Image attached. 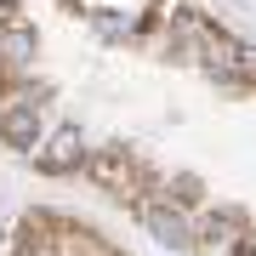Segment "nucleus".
<instances>
[{
	"instance_id": "nucleus-1",
	"label": "nucleus",
	"mask_w": 256,
	"mask_h": 256,
	"mask_svg": "<svg viewBox=\"0 0 256 256\" xmlns=\"http://www.w3.org/2000/svg\"><path fill=\"white\" fill-rule=\"evenodd\" d=\"M205 63L222 74V80H256V46L245 40H228V34H205Z\"/></svg>"
},
{
	"instance_id": "nucleus-2",
	"label": "nucleus",
	"mask_w": 256,
	"mask_h": 256,
	"mask_svg": "<svg viewBox=\"0 0 256 256\" xmlns=\"http://www.w3.org/2000/svg\"><path fill=\"white\" fill-rule=\"evenodd\" d=\"M34 160L46 165V171H68V165H80V131H74V126H63V131H57V137L40 148Z\"/></svg>"
},
{
	"instance_id": "nucleus-3",
	"label": "nucleus",
	"mask_w": 256,
	"mask_h": 256,
	"mask_svg": "<svg viewBox=\"0 0 256 256\" xmlns=\"http://www.w3.org/2000/svg\"><path fill=\"white\" fill-rule=\"evenodd\" d=\"M6 137L18 142V148H34V137H40L34 114H28V108H12V114H6Z\"/></svg>"
},
{
	"instance_id": "nucleus-4",
	"label": "nucleus",
	"mask_w": 256,
	"mask_h": 256,
	"mask_svg": "<svg viewBox=\"0 0 256 256\" xmlns=\"http://www.w3.org/2000/svg\"><path fill=\"white\" fill-rule=\"evenodd\" d=\"M148 228H154L165 245H188V228H182V216H176V210H154V216H148Z\"/></svg>"
}]
</instances>
